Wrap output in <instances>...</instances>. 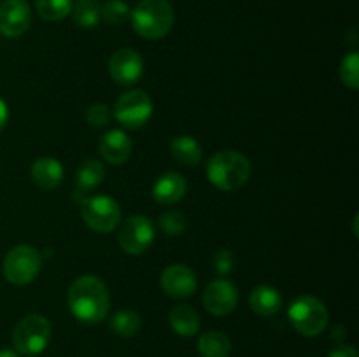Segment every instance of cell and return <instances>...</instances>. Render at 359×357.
Listing matches in <instances>:
<instances>
[{
    "instance_id": "6da1fadb",
    "label": "cell",
    "mask_w": 359,
    "mask_h": 357,
    "mask_svg": "<svg viewBox=\"0 0 359 357\" xmlns=\"http://www.w3.org/2000/svg\"><path fill=\"white\" fill-rule=\"evenodd\" d=\"M69 308L77 321L84 324H98L104 321L111 307L109 289L98 276H79L69 289Z\"/></svg>"
},
{
    "instance_id": "7a4b0ae2",
    "label": "cell",
    "mask_w": 359,
    "mask_h": 357,
    "mask_svg": "<svg viewBox=\"0 0 359 357\" xmlns=\"http://www.w3.org/2000/svg\"><path fill=\"white\" fill-rule=\"evenodd\" d=\"M207 177L221 191H235L251 177V161L237 150H219L207 161Z\"/></svg>"
},
{
    "instance_id": "3957f363",
    "label": "cell",
    "mask_w": 359,
    "mask_h": 357,
    "mask_svg": "<svg viewBox=\"0 0 359 357\" xmlns=\"http://www.w3.org/2000/svg\"><path fill=\"white\" fill-rule=\"evenodd\" d=\"M174 18V9L167 0H140L130 10L133 30L149 41L163 38L172 30Z\"/></svg>"
},
{
    "instance_id": "277c9868",
    "label": "cell",
    "mask_w": 359,
    "mask_h": 357,
    "mask_svg": "<svg viewBox=\"0 0 359 357\" xmlns=\"http://www.w3.org/2000/svg\"><path fill=\"white\" fill-rule=\"evenodd\" d=\"M53 328L44 315L30 314L21 318L13 332V342L18 354L23 356H37L44 352L51 340Z\"/></svg>"
},
{
    "instance_id": "5b68a950",
    "label": "cell",
    "mask_w": 359,
    "mask_h": 357,
    "mask_svg": "<svg viewBox=\"0 0 359 357\" xmlns=\"http://www.w3.org/2000/svg\"><path fill=\"white\" fill-rule=\"evenodd\" d=\"M287 318L304 336H318L328 326V308L316 296H300L290 304Z\"/></svg>"
},
{
    "instance_id": "8992f818",
    "label": "cell",
    "mask_w": 359,
    "mask_h": 357,
    "mask_svg": "<svg viewBox=\"0 0 359 357\" xmlns=\"http://www.w3.org/2000/svg\"><path fill=\"white\" fill-rule=\"evenodd\" d=\"M42 268V254L27 244L16 245L4 259V276L14 286H27L34 282Z\"/></svg>"
},
{
    "instance_id": "52a82bcc",
    "label": "cell",
    "mask_w": 359,
    "mask_h": 357,
    "mask_svg": "<svg viewBox=\"0 0 359 357\" xmlns=\"http://www.w3.org/2000/svg\"><path fill=\"white\" fill-rule=\"evenodd\" d=\"M81 214L90 230L111 233L121 223V209L111 196H88L81 202Z\"/></svg>"
},
{
    "instance_id": "ba28073f",
    "label": "cell",
    "mask_w": 359,
    "mask_h": 357,
    "mask_svg": "<svg viewBox=\"0 0 359 357\" xmlns=\"http://www.w3.org/2000/svg\"><path fill=\"white\" fill-rule=\"evenodd\" d=\"M153 115V100L144 90H132L116 100L114 119L128 130L142 128Z\"/></svg>"
},
{
    "instance_id": "9c48e42d",
    "label": "cell",
    "mask_w": 359,
    "mask_h": 357,
    "mask_svg": "<svg viewBox=\"0 0 359 357\" xmlns=\"http://www.w3.org/2000/svg\"><path fill=\"white\" fill-rule=\"evenodd\" d=\"M154 237H156V227L149 217L132 216L119 227L118 244L126 254L140 255L151 247Z\"/></svg>"
},
{
    "instance_id": "30bf717a",
    "label": "cell",
    "mask_w": 359,
    "mask_h": 357,
    "mask_svg": "<svg viewBox=\"0 0 359 357\" xmlns=\"http://www.w3.org/2000/svg\"><path fill=\"white\" fill-rule=\"evenodd\" d=\"M144 62L135 49L121 48L109 59V74L119 86H132L142 77Z\"/></svg>"
},
{
    "instance_id": "8fae6325",
    "label": "cell",
    "mask_w": 359,
    "mask_h": 357,
    "mask_svg": "<svg viewBox=\"0 0 359 357\" xmlns=\"http://www.w3.org/2000/svg\"><path fill=\"white\" fill-rule=\"evenodd\" d=\"M203 307L212 315H230L237 308L238 290L230 280L217 279L210 282L203 290Z\"/></svg>"
},
{
    "instance_id": "7c38bea8",
    "label": "cell",
    "mask_w": 359,
    "mask_h": 357,
    "mask_svg": "<svg viewBox=\"0 0 359 357\" xmlns=\"http://www.w3.org/2000/svg\"><path fill=\"white\" fill-rule=\"evenodd\" d=\"M32 23V10L27 0H4L0 4V34L21 37Z\"/></svg>"
},
{
    "instance_id": "4fadbf2b",
    "label": "cell",
    "mask_w": 359,
    "mask_h": 357,
    "mask_svg": "<svg viewBox=\"0 0 359 357\" xmlns=\"http://www.w3.org/2000/svg\"><path fill=\"white\" fill-rule=\"evenodd\" d=\"M160 286L170 298H189L198 287L195 272L184 265H170L163 270L160 276Z\"/></svg>"
},
{
    "instance_id": "5bb4252c",
    "label": "cell",
    "mask_w": 359,
    "mask_h": 357,
    "mask_svg": "<svg viewBox=\"0 0 359 357\" xmlns=\"http://www.w3.org/2000/svg\"><path fill=\"white\" fill-rule=\"evenodd\" d=\"M133 142L121 130H109L102 135L98 142V150L102 158L111 164H123L132 156Z\"/></svg>"
},
{
    "instance_id": "9a60e30c",
    "label": "cell",
    "mask_w": 359,
    "mask_h": 357,
    "mask_svg": "<svg viewBox=\"0 0 359 357\" xmlns=\"http://www.w3.org/2000/svg\"><path fill=\"white\" fill-rule=\"evenodd\" d=\"M188 191V182L177 172H167L160 175L153 186V198L160 205H174L181 202Z\"/></svg>"
},
{
    "instance_id": "2e32d148",
    "label": "cell",
    "mask_w": 359,
    "mask_h": 357,
    "mask_svg": "<svg viewBox=\"0 0 359 357\" xmlns=\"http://www.w3.org/2000/svg\"><path fill=\"white\" fill-rule=\"evenodd\" d=\"M32 181L37 188L44 189V191H51L56 189L63 181V167L58 160L55 158H39L34 161L30 168Z\"/></svg>"
},
{
    "instance_id": "e0dca14e",
    "label": "cell",
    "mask_w": 359,
    "mask_h": 357,
    "mask_svg": "<svg viewBox=\"0 0 359 357\" xmlns=\"http://www.w3.org/2000/svg\"><path fill=\"white\" fill-rule=\"evenodd\" d=\"M105 177V168L102 164V161L98 160H86L79 164L76 172V191L74 196L79 195V202H83V196H86L88 192L97 189L102 184ZM88 198V196H86Z\"/></svg>"
},
{
    "instance_id": "ac0fdd59",
    "label": "cell",
    "mask_w": 359,
    "mask_h": 357,
    "mask_svg": "<svg viewBox=\"0 0 359 357\" xmlns=\"http://www.w3.org/2000/svg\"><path fill=\"white\" fill-rule=\"evenodd\" d=\"M249 307L259 317H270L276 315L283 307V296L279 290L272 286H258L251 290L249 296Z\"/></svg>"
},
{
    "instance_id": "d6986e66",
    "label": "cell",
    "mask_w": 359,
    "mask_h": 357,
    "mask_svg": "<svg viewBox=\"0 0 359 357\" xmlns=\"http://www.w3.org/2000/svg\"><path fill=\"white\" fill-rule=\"evenodd\" d=\"M170 153L175 161H179L184 167H195L202 161L203 150L196 139L189 135L174 136L170 142Z\"/></svg>"
},
{
    "instance_id": "ffe728a7",
    "label": "cell",
    "mask_w": 359,
    "mask_h": 357,
    "mask_svg": "<svg viewBox=\"0 0 359 357\" xmlns=\"http://www.w3.org/2000/svg\"><path fill=\"white\" fill-rule=\"evenodd\" d=\"M168 322H170L172 329H174L177 335L186 336H195L200 329V315L195 308H191L189 304H177L170 310L168 315Z\"/></svg>"
},
{
    "instance_id": "44dd1931",
    "label": "cell",
    "mask_w": 359,
    "mask_h": 357,
    "mask_svg": "<svg viewBox=\"0 0 359 357\" xmlns=\"http://www.w3.org/2000/svg\"><path fill=\"white\" fill-rule=\"evenodd\" d=\"M198 352L202 357H228L231 352V342L224 332L209 331L200 336Z\"/></svg>"
},
{
    "instance_id": "7402d4cb",
    "label": "cell",
    "mask_w": 359,
    "mask_h": 357,
    "mask_svg": "<svg viewBox=\"0 0 359 357\" xmlns=\"http://www.w3.org/2000/svg\"><path fill=\"white\" fill-rule=\"evenodd\" d=\"M140 326H142V318L133 310L118 312V314L112 315L111 322H109L111 331L114 335L123 336V338H132V336H135L140 331Z\"/></svg>"
},
{
    "instance_id": "603a6c76",
    "label": "cell",
    "mask_w": 359,
    "mask_h": 357,
    "mask_svg": "<svg viewBox=\"0 0 359 357\" xmlns=\"http://www.w3.org/2000/svg\"><path fill=\"white\" fill-rule=\"evenodd\" d=\"M74 23L81 28H95L100 23V4L98 0H79L72 6Z\"/></svg>"
},
{
    "instance_id": "cb8c5ba5",
    "label": "cell",
    "mask_w": 359,
    "mask_h": 357,
    "mask_svg": "<svg viewBox=\"0 0 359 357\" xmlns=\"http://www.w3.org/2000/svg\"><path fill=\"white\" fill-rule=\"evenodd\" d=\"M37 14L46 21H60L72 13V0H35Z\"/></svg>"
},
{
    "instance_id": "d4e9b609",
    "label": "cell",
    "mask_w": 359,
    "mask_h": 357,
    "mask_svg": "<svg viewBox=\"0 0 359 357\" xmlns=\"http://www.w3.org/2000/svg\"><path fill=\"white\" fill-rule=\"evenodd\" d=\"M100 20L109 24H121L130 20V7L123 0H109L100 7Z\"/></svg>"
},
{
    "instance_id": "484cf974",
    "label": "cell",
    "mask_w": 359,
    "mask_h": 357,
    "mask_svg": "<svg viewBox=\"0 0 359 357\" xmlns=\"http://www.w3.org/2000/svg\"><path fill=\"white\" fill-rule=\"evenodd\" d=\"M340 79L351 90L359 88V55L349 52L346 58L340 62Z\"/></svg>"
},
{
    "instance_id": "4316f807",
    "label": "cell",
    "mask_w": 359,
    "mask_h": 357,
    "mask_svg": "<svg viewBox=\"0 0 359 357\" xmlns=\"http://www.w3.org/2000/svg\"><path fill=\"white\" fill-rule=\"evenodd\" d=\"M186 226L188 223H186L184 214L170 210V212H163L160 216V227L168 237H181L186 231Z\"/></svg>"
},
{
    "instance_id": "83f0119b",
    "label": "cell",
    "mask_w": 359,
    "mask_h": 357,
    "mask_svg": "<svg viewBox=\"0 0 359 357\" xmlns=\"http://www.w3.org/2000/svg\"><path fill=\"white\" fill-rule=\"evenodd\" d=\"M86 121L93 128H104L111 121V111L102 102H95L86 108Z\"/></svg>"
},
{
    "instance_id": "f1b7e54d",
    "label": "cell",
    "mask_w": 359,
    "mask_h": 357,
    "mask_svg": "<svg viewBox=\"0 0 359 357\" xmlns=\"http://www.w3.org/2000/svg\"><path fill=\"white\" fill-rule=\"evenodd\" d=\"M212 265H214V270H216L219 275H228V273L235 268L233 252L228 251V248H219V251L214 254Z\"/></svg>"
},
{
    "instance_id": "f546056e",
    "label": "cell",
    "mask_w": 359,
    "mask_h": 357,
    "mask_svg": "<svg viewBox=\"0 0 359 357\" xmlns=\"http://www.w3.org/2000/svg\"><path fill=\"white\" fill-rule=\"evenodd\" d=\"M328 357H359V356H358V352L354 346L340 345V346H337L335 350H332Z\"/></svg>"
},
{
    "instance_id": "4dcf8cb0",
    "label": "cell",
    "mask_w": 359,
    "mask_h": 357,
    "mask_svg": "<svg viewBox=\"0 0 359 357\" xmlns=\"http://www.w3.org/2000/svg\"><path fill=\"white\" fill-rule=\"evenodd\" d=\"M7 119H9V108H7L6 102L0 98V132H2L4 126L7 125Z\"/></svg>"
},
{
    "instance_id": "1f68e13d",
    "label": "cell",
    "mask_w": 359,
    "mask_h": 357,
    "mask_svg": "<svg viewBox=\"0 0 359 357\" xmlns=\"http://www.w3.org/2000/svg\"><path fill=\"white\" fill-rule=\"evenodd\" d=\"M0 357H21V356L18 352H14V350L4 349V350H0Z\"/></svg>"
}]
</instances>
